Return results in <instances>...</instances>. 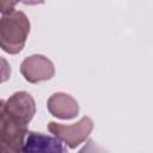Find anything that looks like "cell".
Wrapping results in <instances>:
<instances>
[{"label": "cell", "instance_id": "1", "mask_svg": "<svg viewBox=\"0 0 153 153\" xmlns=\"http://www.w3.org/2000/svg\"><path fill=\"white\" fill-rule=\"evenodd\" d=\"M30 32V22L24 12L13 11L0 19V48L8 54L23 50Z\"/></svg>", "mask_w": 153, "mask_h": 153}, {"label": "cell", "instance_id": "2", "mask_svg": "<svg viewBox=\"0 0 153 153\" xmlns=\"http://www.w3.org/2000/svg\"><path fill=\"white\" fill-rule=\"evenodd\" d=\"M27 135L26 124L5 111H0V153H22L25 136Z\"/></svg>", "mask_w": 153, "mask_h": 153}, {"label": "cell", "instance_id": "3", "mask_svg": "<svg viewBox=\"0 0 153 153\" xmlns=\"http://www.w3.org/2000/svg\"><path fill=\"white\" fill-rule=\"evenodd\" d=\"M92 129L93 121L87 116H84L72 126H65L56 122H49L48 124V130L54 134L57 140L65 142L72 149L82 143L91 134Z\"/></svg>", "mask_w": 153, "mask_h": 153}, {"label": "cell", "instance_id": "4", "mask_svg": "<svg viewBox=\"0 0 153 153\" xmlns=\"http://www.w3.org/2000/svg\"><path fill=\"white\" fill-rule=\"evenodd\" d=\"M20 73L26 81L37 84L51 79L55 74V68L53 62L48 57L36 54L26 57L22 62Z\"/></svg>", "mask_w": 153, "mask_h": 153}, {"label": "cell", "instance_id": "5", "mask_svg": "<svg viewBox=\"0 0 153 153\" xmlns=\"http://www.w3.org/2000/svg\"><path fill=\"white\" fill-rule=\"evenodd\" d=\"M5 111L26 124L32 120L36 112V104L31 94L20 91L12 94L5 102Z\"/></svg>", "mask_w": 153, "mask_h": 153}, {"label": "cell", "instance_id": "6", "mask_svg": "<svg viewBox=\"0 0 153 153\" xmlns=\"http://www.w3.org/2000/svg\"><path fill=\"white\" fill-rule=\"evenodd\" d=\"M22 153H68L56 137L42 133L27 131Z\"/></svg>", "mask_w": 153, "mask_h": 153}, {"label": "cell", "instance_id": "7", "mask_svg": "<svg viewBox=\"0 0 153 153\" xmlns=\"http://www.w3.org/2000/svg\"><path fill=\"white\" fill-rule=\"evenodd\" d=\"M47 106L53 116L61 120L74 118L79 112L78 102L72 96L62 92L51 94L47 102Z\"/></svg>", "mask_w": 153, "mask_h": 153}, {"label": "cell", "instance_id": "8", "mask_svg": "<svg viewBox=\"0 0 153 153\" xmlns=\"http://www.w3.org/2000/svg\"><path fill=\"white\" fill-rule=\"evenodd\" d=\"M11 72H12V69H11V66L7 62V60L0 56V84L7 81L10 79Z\"/></svg>", "mask_w": 153, "mask_h": 153}, {"label": "cell", "instance_id": "9", "mask_svg": "<svg viewBox=\"0 0 153 153\" xmlns=\"http://www.w3.org/2000/svg\"><path fill=\"white\" fill-rule=\"evenodd\" d=\"M78 153H108L102 146H99L93 140H88L86 145L78 152Z\"/></svg>", "mask_w": 153, "mask_h": 153}, {"label": "cell", "instance_id": "10", "mask_svg": "<svg viewBox=\"0 0 153 153\" xmlns=\"http://www.w3.org/2000/svg\"><path fill=\"white\" fill-rule=\"evenodd\" d=\"M17 1H0V13L8 14L14 11V6L17 5Z\"/></svg>", "mask_w": 153, "mask_h": 153}, {"label": "cell", "instance_id": "11", "mask_svg": "<svg viewBox=\"0 0 153 153\" xmlns=\"http://www.w3.org/2000/svg\"><path fill=\"white\" fill-rule=\"evenodd\" d=\"M5 109V102L2 99H0V111H2Z\"/></svg>", "mask_w": 153, "mask_h": 153}]
</instances>
